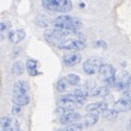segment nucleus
Masks as SVG:
<instances>
[{
  "label": "nucleus",
  "instance_id": "1",
  "mask_svg": "<svg viewBox=\"0 0 131 131\" xmlns=\"http://www.w3.org/2000/svg\"><path fill=\"white\" fill-rule=\"evenodd\" d=\"M52 24L56 28L66 31H79L82 27V22L80 20L71 15H60L52 21Z\"/></svg>",
  "mask_w": 131,
  "mask_h": 131
},
{
  "label": "nucleus",
  "instance_id": "2",
  "mask_svg": "<svg viewBox=\"0 0 131 131\" xmlns=\"http://www.w3.org/2000/svg\"><path fill=\"white\" fill-rule=\"evenodd\" d=\"M77 33L78 31H66V30H60V28H55V30H48L45 32L44 37L49 44L57 47L61 42L75 35Z\"/></svg>",
  "mask_w": 131,
  "mask_h": 131
},
{
  "label": "nucleus",
  "instance_id": "3",
  "mask_svg": "<svg viewBox=\"0 0 131 131\" xmlns=\"http://www.w3.org/2000/svg\"><path fill=\"white\" fill-rule=\"evenodd\" d=\"M42 6L48 11L59 13L69 12L73 8L70 0H42Z\"/></svg>",
  "mask_w": 131,
  "mask_h": 131
},
{
  "label": "nucleus",
  "instance_id": "4",
  "mask_svg": "<svg viewBox=\"0 0 131 131\" xmlns=\"http://www.w3.org/2000/svg\"><path fill=\"white\" fill-rule=\"evenodd\" d=\"M98 75L106 83L112 84L115 80V74H116V69L109 63H102L98 70Z\"/></svg>",
  "mask_w": 131,
  "mask_h": 131
},
{
  "label": "nucleus",
  "instance_id": "5",
  "mask_svg": "<svg viewBox=\"0 0 131 131\" xmlns=\"http://www.w3.org/2000/svg\"><path fill=\"white\" fill-rule=\"evenodd\" d=\"M101 61L98 58H95V57H91L84 61L83 63V71L89 75L95 74V73L98 72L101 67Z\"/></svg>",
  "mask_w": 131,
  "mask_h": 131
},
{
  "label": "nucleus",
  "instance_id": "6",
  "mask_svg": "<svg viewBox=\"0 0 131 131\" xmlns=\"http://www.w3.org/2000/svg\"><path fill=\"white\" fill-rule=\"evenodd\" d=\"M0 127L5 131H19L20 124L14 118L2 117L0 118Z\"/></svg>",
  "mask_w": 131,
  "mask_h": 131
},
{
  "label": "nucleus",
  "instance_id": "7",
  "mask_svg": "<svg viewBox=\"0 0 131 131\" xmlns=\"http://www.w3.org/2000/svg\"><path fill=\"white\" fill-rule=\"evenodd\" d=\"M81 119V115L77 112H73V110H69V112L62 114L60 116V124L62 125H71L78 122Z\"/></svg>",
  "mask_w": 131,
  "mask_h": 131
},
{
  "label": "nucleus",
  "instance_id": "8",
  "mask_svg": "<svg viewBox=\"0 0 131 131\" xmlns=\"http://www.w3.org/2000/svg\"><path fill=\"white\" fill-rule=\"evenodd\" d=\"M82 59V56L77 52V50H74V52H68L63 56V63L66 67H74L75 64L80 63V61Z\"/></svg>",
  "mask_w": 131,
  "mask_h": 131
},
{
  "label": "nucleus",
  "instance_id": "9",
  "mask_svg": "<svg viewBox=\"0 0 131 131\" xmlns=\"http://www.w3.org/2000/svg\"><path fill=\"white\" fill-rule=\"evenodd\" d=\"M114 108L118 112H128L131 109V96H124L114 104Z\"/></svg>",
  "mask_w": 131,
  "mask_h": 131
},
{
  "label": "nucleus",
  "instance_id": "10",
  "mask_svg": "<svg viewBox=\"0 0 131 131\" xmlns=\"http://www.w3.org/2000/svg\"><path fill=\"white\" fill-rule=\"evenodd\" d=\"M108 108L107 103L105 102H97V103H92L86 106V112L88 113H92V114H103L106 109Z\"/></svg>",
  "mask_w": 131,
  "mask_h": 131
},
{
  "label": "nucleus",
  "instance_id": "11",
  "mask_svg": "<svg viewBox=\"0 0 131 131\" xmlns=\"http://www.w3.org/2000/svg\"><path fill=\"white\" fill-rule=\"evenodd\" d=\"M30 95L27 93H14L12 102L19 106H26L30 103Z\"/></svg>",
  "mask_w": 131,
  "mask_h": 131
},
{
  "label": "nucleus",
  "instance_id": "12",
  "mask_svg": "<svg viewBox=\"0 0 131 131\" xmlns=\"http://www.w3.org/2000/svg\"><path fill=\"white\" fill-rule=\"evenodd\" d=\"M8 37L13 44H18L20 43L22 39L25 37V31L20 28V30H14V31H10L8 34Z\"/></svg>",
  "mask_w": 131,
  "mask_h": 131
},
{
  "label": "nucleus",
  "instance_id": "13",
  "mask_svg": "<svg viewBox=\"0 0 131 131\" xmlns=\"http://www.w3.org/2000/svg\"><path fill=\"white\" fill-rule=\"evenodd\" d=\"M109 89L107 86H100V88H94L90 92L91 97H105L109 94Z\"/></svg>",
  "mask_w": 131,
  "mask_h": 131
},
{
  "label": "nucleus",
  "instance_id": "14",
  "mask_svg": "<svg viewBox=\"0 0 131 131\" xmlns=\"http://www.w3.org/2000/svg\"><path fill=\"white\" fill-rule=\"evenodd\" d=\"M98 121V115L96 114H92L90 113L86 116L83 117V121H82V125L84 127H92L94 125H96Z\"/></svg>",
  "mask_w": 131,
  "mask_h": 131
},
{
  "label": "nucleus",
  "instance_id": "15",
  "mask_svg": "<svg viewBox=\"0 0 131 131\" xmlns=\"http://www.w3.org/2000/svg\"><path fill=\"white\" fill-rule=\"evenodd\" d=\"M28 90V85L25 81L19 80L13 84V92L14 93H26Z\"/></svg>",
  "mask_w": 131,
  "mask_h": 131
},
{
  "label": "nucleus",
  "instance_id": "16",
  "mask_svg": "<svg viewBox=\"0 0 131 131\" xmlns=\"http://www.w3.org/2000/svg\"><path fill=\"white\" fill-rule=\"evenodd\" d=\"M26 69H27V72H28V74L30 75H32V77L37 75V61L33 60V59L27 60Z\"/></svg>",
  "mask_w": 131,
  "mask_h": 131
},
{
  "label": "nucleus",
  "instance_id": "17",
  "mask_svg": "<svg viewBox=\"0 0 131 131\" xmlns=\"http://www.w3.org/2000/svg\"><path fill=\"white\" fill-rule=\"evenodd\" d=\"M12 73H13L14 75H21L23 71H24V64L22 61H15V62L13 63V66H12Z\"/></svg>",
  "mask_w": 131,
  "mask_h": 131
},
{
  "label": "nucleus",
  "instance_id": "18",
  "mask_svg": "<svg viewBox=\"0 0 131 131\" xmlns=\"http://www.w3.org/2000/svg\"><path fill=\"white\" fill-rule=\"evenodd\" d=\"M118 110H116V109H106L105 112L103 113V117L105 118V119H107V120H115L116 118L118 117Z\"/></svg>",
  "mask_w": 131,
  "mask_h": 131
},
{
  "label": "nucleus",
  "instance_id": "19",
  "mask_svg": "<svg viewBox=\"0 0 131 131\" xmlns=\"http://www.w3.org/2000/svg\"><path fill=\"white\" fill-rule=\"evenodd\" d=\"M11 28V24L8 22L0 23V38H3L5 35H8Z\"/></svg>",
  "mask_w": 131,
  "mask_h": 131
},
{
  "label": "nucleus",
  "instance_id": "20",
  "mask_svg": "<svg viewBox=\"0 0 131 131\" xmlns=\"http://www.w3.org/2000/svg\"><path fill=\"white\" fill-rule=\"evenodd\" d=\"M74 94L79 98H81V100L85 101V100H86V97L90 96V91L88 89H85V88L84 89H78V90H75V91H74Z\"/></svg>",
  "mask_w": 131,
  "mask_h": 131
},
{
  "label": "nucleus",
  "instance_id": "21",
  "mask_svg": "<svg viewBox=\"0 0 131 131\" xmlns=\"http://www.w3.org/2000/svg\"><path fill=\"white\" fill-rule=\"evenodd\" d=\"M68 81L66 78H63V79H60L58 82H57V91L60 92V93H62L64 92L66 90H67V86H68Z\"/></svg>",
  "mask_w": 131,
  "mask_h": 131
},
{
  "label": "nucleus",
  "instance_id": "22",
  "mask_svg": "<svg viewBox=\"0 0 131 131\" xmlns=\"http://www.w3.org/2000/svg\"><path fill=\"white\" fill-rule=\"evenodd\" d=\"M66 79H67L68 83L70 85H73V86H74V85H78L79 84V82H80V77L77 75V74H73V73L68 74L67 77H66Z\"/></svg>",
  "mask_w": 131,
  "mask_h": 131
},
{
  "label": "nucleus",
  "instance_id": "23",
  "mask_svg": "<svg viewBox=\"0 0 131 131\" xmlns=\"http://www.w3.org/2000/svg\"><path fill=\"white\" fill-rule=\"evenodd\" d=\"M84 128V126L82 125V124H79V122H74V124H71V125H69L67 128H66V130H68V131H73V130H81V129H83Z\"/></svg>",
  "mask_w": 131,
  "mask_h": 131
},
{
  "label": "nucleus",
  "instance_id": "24",
  "mask_svg": "<svg viewBox=\"0 0 131 131\" xmlns=\"http://www.w3.org/2000/svg\"><path fill=\"white\" fill-rule=\"evenodd\" d=\"M35 23L37 24L39 27H46V26H48V22L43 18V16H38L37 20L35 21Z\"/></svg>",
  "mask_w": 131,
  "mask_h": 131
},
{
  "label": "nucleus",
  "instance_id": "25",
  "mask_svg": "<svg viewBox=\"0 0 131 131\" xmlns=\"http://www.w3.org/2000/svg\"><path fill=\"white\" fill-rule=\"evenodd\" d=\"M21 107H22V106H19V105L15 104L13 107H12V110H11L12 114H13V115H19V114H21V112H22Z\"/></svg>",
  "mask_w": 131,
  "mask_h": 131
},
{
  "label": "nucleus",
  "instance_id": "26",
  "mask_svg": "<svg viewBox=\"0 0 131 131\" xmlns=\"http://www.w3.org/2000/svg\"><path fill=\"white\" fill-rule=\"evenodd\" d=\"M94 44H95L96 47H102V48H104V49L107 48V45H106V43L103 42V40H98V42H95Z\"/></svg>",
  "mask_w": 131,
  "mask_h": 131
},
{
  "label": "nucleus",
  "instance_id": "27",
  "mask_svg": "<svg viewBox=\"0 0 131 131\" xmlns=\"http://www.w3.org/2000/svg\"><path fill=\"white\" fill-rule=\"evenodd\" d=\"M127 85H128V88H130V89H131V77H129L128 81H127Z\"/></svg>",
  "mask_w": 131,
  "mask_h": 131
},
{
  "label": "nucleus",
  "instance_id": "28",
  "mask_svg": "<svg viewBox=\"0 0 131 131\" xmlns=\"http://www.w3.org/2000/svg\"><path fill=\"white\" fill-rule=\"evenodd\" d=\"M128 128L131 130V119H130V121H129V125H128Z\"/></svg>",
  "mask_w": 131,
  "mask_h": 131
}]
</instances>
